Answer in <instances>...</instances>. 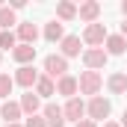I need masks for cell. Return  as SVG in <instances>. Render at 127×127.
Here are the masks:
<instances>
[{"label":"cell","mask_w":127,"mask_h":127,"mask_svg":"<svg viewBox=\"0 0 127 127\" xmlns=\"http://www.w3.org/2000/svg\"><path fill=\"white\" fill-rule=\"evenodd\" d=\"M112 112V103L106 100V97H100V95H95V97H89V103H86V115H89V121H103L106 115Z\"/></svg>","instance_id":"obj_1"},{"label":"cell","mask_w":127,"mask_h":127,"mask_svg":"<svg viewBox=\"0 0 127 127\" xmlns=\"http://www.w3.org/2000/svg\"><path fill=\"white\" fill-rule=\"evenodd\" d=\"M68 74V59H65L62 53H50V56H44V77H50L53 83Z\"/></svg>","instance_id":"obj_2"},{"label":"cell","mask_w":127,"mask_h":127,"mask_svg":"<svg viewBox=\"0 0 127 127\" xmlns=\"http://www.w3.org/2000/svg\"><path fill=\"white\" fill-rule=\"evenodd\" d=\"M77 83H80V95H92L95 97L100 92V86H103V77L97 74V71H83L80 77H77Z\"/></svg>","instance_id":"obj_3"},{"label":"cell","mask_w":127,"mask_h":127,"mask_svg":"<svg viewBox=\"0 0 127 127\" xmlns=\"http://www.w3.org/2000/svg\"><path fill=\"white\" fill-rule=\"evenodd\" d=\"M106 38H109V32H106L103 24H86V30H83V44L100 47V44H106Z\"/></svg>","instance_id":"obj_4"},{"label":"cell","mask_w":127,"mask_h":127,"mask_svg":"<svg viewBox=\"0 0 127 127\" xmlns=\"http://www.w3.org/2000/svg\"><path fill=\"white\" fill-rule=\"evenodd\" d=\"M38 77H41V74H38L32 65H21V68L15 71V86H24V89H30V92H32L35 83H38Z\"/></svg>","instance_id":"obj_5"},{"label":"cell","mask_w":127,"mask_h":127,"mask_svg":"<svg viewBox=\"0 0 127 127\" xmlns=\"http://www.w3.org/2000/svg\"><path fill=\"white\" fill-rule=\"evenodd\" d=\"M106 50L103 47H89V50H83V62H86V71H97V68H103L106 65Z\"/></svg>","instance_id":"obj_6"},{"label":"cell","mask_w":127,"mask_h":127,"mask_svg":"<svg viewBox=\"0 0 127 127\" xmlns=\"http://www.w3.org/2000/svg\"><path fill=\"white\" fill-rule=\"evenodd\" d=\"M62 112H65V121H74V124H80V121L86 118V103H83L80 97H71V100L62 106Z\"/></svg>","instance_id":"obj_7"},{"label":"cell","mask_w":127,"mask_h":127,"mask_svg":"<svg viewBox=\"0 0 127 127\" xmlns=\"http://www.w3.org/2000/svg\"><path fill=\"white\" fill-rule=\"evenodd\" d=\"M77 18L86 21V24H97V18H100V3H97V0L80 3V6H77Z\"/></svg>","instance_id":"obj_8"},{"label":"cell","mask_w":127,"mask_h":127,"mask_svg":"<svg viewBox=\"0 0 127 127\" xmlns=\"http://www.w3.org/2000/svg\"><path fill=\"white\" fill-rule=\"evenodd\" d=\"M77 92H80V83H77V77H71V74H65V77H59L56 80V95L62 97H77Z\"/></svg>","instance_id":"obj_9"},{"label":"cell","mask_w":127,"mask_h":127,"mask_svg":"<svg viewBox=\"0 0 127 127\" xmlns=\"http://www.w3.org/2000/svg\"><path fill=\"white\" fill-rule=\"evenodd\" d=\"M21 115H24V109H21L18 100H3V103H0V118H3L6 124H18Z\"/></svg>","instance_id":"obj_10"},{"label":"cell","mask_w":127,"mask_h":127,"mask_svg":"<svg viewBox=\"0 0 127 127\" xmlns=\"http://www.w3.org/2000/svg\"><path fill=\"white\" fill-rule=\"evenodd\" d=\"M41 115H44L47 127H65V112H62V106H56V103H47L41 109Z\"/></svg>","instance_id":"obj_11"},{"label":"cell","mask_w":127,"mask_h":127,"mask_svg":"<svg viewBox=\"0 0 127 127\" xmlns=\"http://www.w3.org/2000/svg\"><path fill=\"white\" fill-rule=\"evenodd\" d=\"M12 59L18 65H32L35 62V44H18L12 50Z\"/></svg>","instance_id":"obj_12"},{"label":"cell","mask_w":127,"mask_h":127,"mask_svg":"<svg viewBox=\"0 0 127 127\" xmlns=\"http://www.w3.org/2000/svg\"><path fill=\"white\" fill-rule=\"evenodd\" d=\"M35 38H38V27L32 21L18 24V44H35Z\"/></svg>","instance_id":"obj_13"},{"label":"cell","mask_w":127,"mask_h":127,"mask_svg":"<svg viewBox=\"0 0 127 127\" xmlns=\"http://www.w3.org/2000/svg\"><path fill=\"white\" fill-rule=\"evenodd\" d=\"M80 44H83L80 35H65L62 41H59V50H62L65 59H71V56H80Z\"/></svg>","instance_id":"obj_14"},{"label":"cell","mask_w":127,"mask_h":127,"mask_svg":"<svg viewBox=\"0 0 127 127\" xmlns=\"http://www.w3.org/2000/svg\"><path fill=\"white\" fill-rule=\"evenodd\" d=\"M21 109H24V115H38V109H41V97L35 95V92H27V95H21Z\"/></svg>","instance_id":"obj_15"},{"label":"cell","mask_w":127,"mask_h":127,"mask_svg":"<svg viewBox=\"0 0 127 127\" xmlns=\"http://www.w3.org/2000/svg\"><path fill=\"white\" fill-rule=\"evenodd\" d=\"M103 47H106V56H121V53L127 50V38L121 35V32H118V35H109Z\"/></svg>","instance_id":"obj_16"},{"label":"cell","mask_w":127,"mask_h":127,"mask_svg":"<svg viewBox=\"0 0 127 127\" xmlns=\"http://www.w3.org/2000/svg\"><path fill=\"white\" fill-rule=\"evenodd\" d=\"M77 18V3H71V0H62V3H56V21L62 24V21H74Z\"/></svg>","instance_id":"obj_17"},{"label":"cell","mask_w":127,"mask_h":127,"mask_svg":"<svg viewBox=\"0 0 127 127\" xmlns=\"http://www.w3.org/2000/svg\"><path fill=\"white\" fill-rule=\"evenodd\" d=\"M106 89H109L112 95H124V92H127V74H109Z\"/></svg>","instance_id":"obj_18"},{"label":"cell","mask_w":127,"mask_h":127,"mask_svg":"<svg viewBox=\"0 0 127 127\" xmlns=\"http://www.w3.org/2000/svg\"><path fill=\"white\" fill-rule=\"evenodd\" d=\"M35 95L38 97H50V95H56V83L50 80V77H38V83H35Z\"/></svg>","instance_id":"obj_19"},{"label":"cell","mask_w":127,"mask_h":127,"mask_svg":"<svg viewBox=\"0 0 127 127\" xmlns=\"http://www.w3.org/2000/svg\"><path fill=\"white\" fill-rule=\"evenodd\" d=\"M44 38H47V41H62V38H65V27L59 24V21L44 24Z\"/></svg>","instance_id":"obj_20"},{"label":"cell","mask_w":127,"mask_h":127,"mask_svg":"<svg viewBox=\"0 0 127 127\" xmlns=\"http://www.w3.org/2000/svg\"><path fill=\"white\" fill-rule=\"evenodd\" d=\"M15 47H18V32L0 30V50H15Z\"/></svg>","instance_id":"obj_21"},{"label":"cell","mask_w":127,"mask_h":127,"mask_svg":"<svg viewBox=\"0 0 127 127\" xmlns=\"http://www.w3.org/2000/svg\"><path fill=\"white\" fill-rule=\"evenodd\" d=\"M12 89H15V77H9V74H0V97H3V100H9Z\"/></svg>","instance_id":"obj_22"},{"label":"cell","mask_w":127,"mask_h":127,"mask_svg":"<svg viewBox=\"0 0 127 127\" xmlns=\"http://www.w3.org/2000/svg\"><path fill=\"white\" fill-rule=\"evenodd\" d=\"M12 24H18V21H15V12H12L9 6H3V9H0V30H12Z\"/></svg>","instance_id":"obj_23"},{"label":"cell","mask_w":127,"mask_h":127,"mask_svg":"<svg viewBox=\"0 0 127 127\" xmlns=\"http://www.w3.org/2000/svg\"><path fill=\"white\" fill-rule=\"evenodd\" d=\"M24 127H47V121H44V115H27Z\"/></svg>","instance_id":"obj_24"},{"label":"cell","mask_w":127,"mask_h":127,"mask_svg":"<svg viewBox=\"0 0 127 127\" xmlns=\"http://www.w3.org/2000/svg\"><path fill=\"white\" fill-rule=\"evenodd\" d=\"M74 127H97V124H95V121H89V118H83L80 124H74Z\"/></svg>","instance_id":"obj_25"},{"label":"cell","mask_w":127,"mask_h":127,"mask_svg":"<svg viewBox=\"0 0 127 127\" xmlns=\"http://www.w3.org/2000/svg\"><path fill=\"white\" fill-rule=\"evenodd\" d=\"M103 127H121L118 121H103Z\"/></svg>","instance_id":"obj_26"},{"label":"cell","mask_w":127,"mask_h":127,"mask_svg":"<svg viewBox=\"0 0 127 127\" xmlns=\"http://www.w3.org/2000/svg\"><path fill=\"white\" fill-rule=\"evenodd\" d=\"M121 127H127V109H124V115H121V121H118Z\"/></svg>","instance_id":"obj_27"},{"label":"cell","mask_w":127,"mask_h":127,"mask_svg":"<svg viewBox=\"0 0 127 127\" xmlns=\"http://www.w3.org/2000/svg\"><path fill=\"white\" fill-rule=\"evenodd\" d=\"M121 15H124V18H127V0H124V3H121Z\"/></svg>","instance_id":"obj_28"},{"label":"cell","mask_w":127,"mask_h":127,"mask_svg":"<svg viewBox=\"0 0 127 127\" xmlns=\"http://www.w3.org/2000/svg\"><path fill=\"white\" fill-rule=\"evenodd\" d=\"M121 35H124V38H127V21H124V24H121Z\"/></svg>","instance_id":"obj_29"},{"label":"cell","mask_w":127,"mask_h":127,"mask_svg":"<svg viewBox=\"0 0 127 127\" xmlns=\"http://www.w3.org/2000/svg\"><path fill=\"white\" fill-rule=\"evenodd\" d=\"M3 127H24V124H3Z\"/></svg>","instance_id":"obj_30"},{"label":"cell","mask_w":127,"mask_h":127,"mask_svg":"<svg viewBox=\"0 0 127 127\" xmlns=\"http://www.w3.org/2000/svg\"><path fill=\"white\" fill-rule=\"evenodd\" d=\"M0 59H3V56H0Z\"/></svg>","instance_id":"obj_31"}]
</instances>
